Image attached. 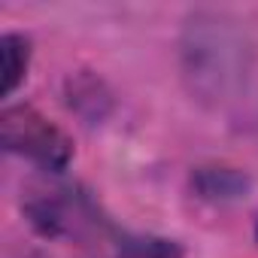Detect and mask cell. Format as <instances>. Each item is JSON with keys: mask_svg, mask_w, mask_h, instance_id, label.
<instances>
[{"mask_svg": "<svg viewBox=\"0 0 258 258\" xmlns=\"http://www.w3.org/2000/svg\"><path fill=\"white\" fill-rule=\"evenodd\" d=\"M0 140L7 152L28 155L46 170H61L70 161V140L31 106H10L0 115Z\"/></svg>", "mask_w": 258, "mask_h": 258, "instance_id": "obj_1", "label": "cell"}, {"mask_svg": "<svg viewBox=\"0 0 258 258\" xmlns=\"http://www.w3.org/2000/svg\"><path fill=\"white\" fill-rule=\"evenodd\" d=\"M28 58H31L28 40H22L16 34H7L4 40H0V61H4V94H13L16 85L25 79Z\"/></svg>", "mask_w": 258, "mask_h": 258, "instance_id": "obj_2", "label": "cell"}]
</instances>
